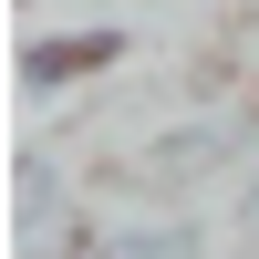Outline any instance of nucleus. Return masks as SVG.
Returning a JSON list of instances; mask_svg holds the SVG:
<instances>
[{"label": "nucleus", "mask_w": 259, "mask_h": 259, "mask_svg": "<svg viewBox=\"0 0 259 259\" xmlns=\"http://www.w3.org/2000/svg\"><path fill=\"white\" fill-rule=\"evenodd\" d=\"M249 228H259V177H249Z\"/></svg>", "instance_id": "39448f33"}, {"label": "nucleus", "mask_w": 259, "mask_h": 259, "mask_svg": "<svg viewBox=\"0 0 259 259\" xmlns=\"http://www.w3.org/2000/svg\"><path fill=\"white\" fill-rule=\"evenodd\" d=\"M228 145H239V124H197V135H166V145H145V156H135V177H197V166H218L228 156Z\"/></svg>", "instance_id": "f03ea898"}, {"label": "nucleus", "mask_w": 259, "mask_h": 259, "mask_svg": "<svg viewBox=\"0 0 259 259\" xmlns=\"http://www.w3.org/2000/svg\"><path fill=\"white\" fill-rule=\"evenodd\" d=\"M94 259H197V228H187V218H145V228L94 239Z\"/></svg>", "instance_id": "7ed1b4c3"}, {"label": "nucleus", "mask_w": 259, "mask_h": 259, "mask_svg": "<svg viewBox=\"0 0 259 259\" xmlns=\"http://www.w3.org/2000/svg\"><path fill=\"white\" fill-rule=\"evenodd\" d=\"M114 52H124V31H52V41H31V52H21V94H62V83L104 73Z\"/></svg>", "instance_id": "f257e3e1"}, {"label": "nucleus", "mask_w": 259, "mask_h": 259, "mask_svg": "<svg viewBox=\"0 0 259 259\" xmlns=\"http://www.w3.org/2000/svg\"><path fill=\"white\" fill-rule=\"evenodd\" d=\"M11 197H21V228H52V218H62V177H52V156H41V145L11 166Z\"/></svg>", "instance_id": "20e7f679"}]
</instances>
